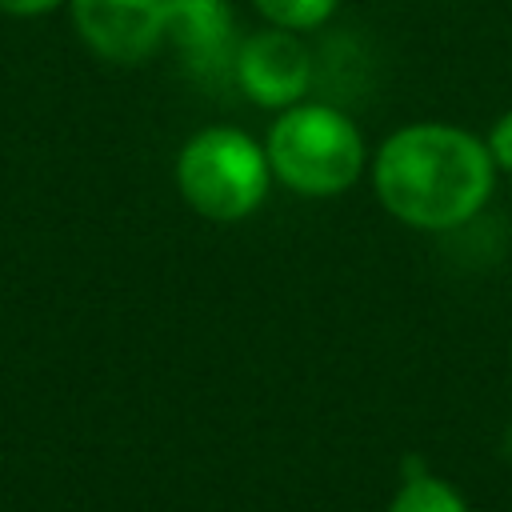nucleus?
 Masks as SVG:
<instances>
[{
	"label": "nucleus",
	"instance_id": "obj_1",
	"mask_svg": "<svg viewBox=\"0 0 512 512\" xmlns=\"http://www.w3.org/2000/svg\"><path fill=\"white\" fill-rule=\"evenodd\" d=\"M492 156L456 124H408L392 132L372 164L380 204L412 228H456L492 192Z\"/></svg>",
	"mask_w": 512,
	"mask_h": 512
},
{
	"label": "nucleus",
	"instance_id": "obj_6",
	"mask_svg": "<svg viewBox=\"0 0 512 512\" xmlns=\"http://www.w3.org/2000/svg\"><path fill=\"white\" fill-rule=\"evenodd\" d=\"M168 0H72V20L92 52L136 64L164 44Z\"/></svg>",
	"mask_w": 512,
	"mask_h": 512
},
{
	"label": "nucleus",
	"instance_id": "obj_8",
	"mask_svg": "<svg viewBox=\"0 0 512 512\" xmlns=\"http://www.w3.org/2000/svg\"><path fill=\"white\" fill-rule=\"evenodd\" d=\"M268 20L272 28H288V32H300V28H316L324 24L340 0H252Z\"/></svg>",
	"mask_w": 512,
	"mask_h": 512
},
{
	"label": "nucleus",
	"instance_id": "obj_9",
	"mask_svg": "<svg viewBox=\"0 0 512 512\" xmlns=\"http://www.w3.org/2000/svg\"><path fill=\"white\" fill-rule=\"evenodd\" d=\"M488 156L496 168L512 172V112H504L488 132Z\"/></svg>",
	"mask_w": 512,
	"mask_h": 512
},
{
	"label": "nucleus",
	"instance_id": "obj_5",
	"mask_svg": "<svg viewBox=\"0 0 512 512\" xmlns=\"http://www.w3.org/2000/svg\"><path fill=\"white\" fill-rule=\"evenodd\" d=\"M236 84L264 108H292L312 84V52L288 28H264L240 44Z\"/></svg>",
	"mask_w": 512,
	"mask_h": 512
},
{
	"label": "nucleus",
	"instance_id": "obj_4",
	"mask_svg": "<svg viewBox=\"0 0 512 512\" xmlns=\"http://www.w3.org/2000/svg\"><path fill=\"white\" fill-rule=\"evenodd\" d=\"M164 40L180 52L192 76L200 80H228L236 76V16L228 0H168L164 12Z\"/></svg>",
	"mask_w": 512,
	"mask_h": 512
},
{
	"label": "nucleus",
	"instance_id": "obj_3",
	"mask_svg": "<svg viewBox=\"0 0 512 512\" xmlns=\"http://www.w3.org/2000/svg\"><path fill=\"white\" fill-rule=\"evenodd\" d=\"M268 172V152L248 132L224 124L196 132L176 156L180 196L216 224L252 216L268 192Z\"/></svg>",
	"mask_w": 512,
	"mask_h": 512
},
{
	"label": "nucleus",
	"instance_id": "obj_7",
	"mask_svg": "<svg viewBox=\"0 0 512 512\" xmlns=\"http://www.w3.org/2000/svg\"><path fill=\"white\" fill-rule=\"evenodd\" d=\"M388 512H468V504L460 500V492L436 476H428L420 468V460H408L404 468V484L392 500Z\"/></svg>",
	"mask_w": 512,
	"mask_h": 512
},
{
	"label": "nucleus",
	"instance_id": "obj_10",
	"mask_svg": "<svg viewBox=\"0 0 512 512\" xmlns=\"http://www.w3.org/2000/svg\"><path fill=\"white\" fill-rule=\"evenodd\" d=\"M60 0H0V12H12V16H36V12H48L56 8Z\"/></svg>",
	"mask_w": 512,
	"mask_h": 512
},
{
	"label": "nucleus",
	"instance_id": "obj_2",
	"mask_svg": "<svg viewBox=\"0 0 512 512\" xmlns=\"http://www.w3.org/2000/svg\"><path fill=\"white\" fill-rule=\"evenodd\" d=\"M268 168L300 196H336L364 168L360 128L332 104H292L268 132Z\"/></svg>",
	"mask_w": 512,
	"mask_h": 512
}]
</instances>
